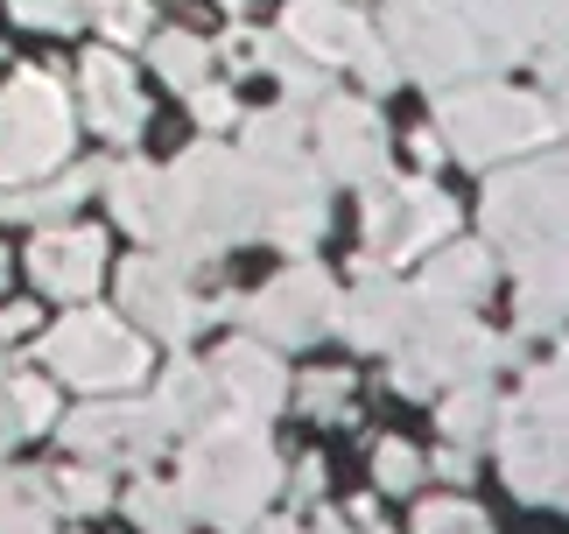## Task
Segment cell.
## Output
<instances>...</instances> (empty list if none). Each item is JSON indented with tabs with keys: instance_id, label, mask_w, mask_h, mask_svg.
Wrapping results in <instances>:
<instances>
[{
	"instance_id": "6da1fadb",
	"label": "cell",
	"mask_w": 569,
	"mask_h": 534,
	"mask_svg": "<svg viewBox=\"0 0 569 534\" xmlns=\"http://www.w3.org/2000/svg\"><path fill=\"white\" fill-rule=\"evenodd\" d=\"M443 134L465 162H499V155L541 148L556 134V113L528 92H507V85H478V92H457L443 106Z\"/></svg>"
},
{
	"instance_id": "5bb4252c",
	"label": "cell",
	"mask_w": 569,
	"mask_h": 534,
	"mask_svg": "<svg viewBox=\"0 0 569 534\" xmlns=\"http://www.w3.org/2000/svg\"><path fill=\"white\" fill-rule=\"evenodd\" d=\"M162 63H169L177 85H190L197 71H204V50H197V42H162Z\"/></svg>"
},
{
	"instance_id": "3957f363",
	"label": "cell",
	"mask_w": 569,
	"mask_h": 534,
	"mask_svg": "<svg viewBox=\"0 0 569 534\" xmlns=\"http://www.w3.org/2000/svg\"><path fill=\"white\" fill-rule=\"evenodd\" d=\"M513 267H520V324L556 330L569 317V226L541 233V239H520Z\"/></svg>"
},
{
	"instance_id": "277c9868",
	"label": "cell",
	"mask_w": 569,
	"mask_h": 534,
	"mask_svg": "<svg viewBox=\"0 0 569 534\" xmlns=\"http://www.w3.org/2000/svg\"><path fill=\"white\" fill-rule=\"evenodd\" d=\"M507 485L520 500H562L569 493V436L535 415H513L507 429Z\"/></svg>"
},
{
	"instance_id": "4fadbf2b",
	"label": "cell",
	"mask_w": 569,
	"mask_h": 534,
	"mask_svg": "<svg viewBox=\"0 0 569 534\" xmlns=\"http://www.w3.org/2000/svg\"><path fill=\"white\" fill-rule=\"evenodd\" d=\"M415 478H422V457H415L408 443H380V485L387 493H408Z\"/></svg>"
},
{
	"instance_id": "8fae6325",
	"label": "cell",
	"mask_w": 569,
	"mask_h": 534,
	"mask_svg": "<svg viewBox=\"0 0 569 534\" xmlns=\"http://www.w3.org/2000/svg\"><path fill=\"white\" fill-rule=\"evenodd\" d=\"M226 359H232V366H226V373H232V387H239V394H253V408H268V400L281 394V373L260 359V352H226Z\"/></svg>"
},
{
	"instance_id": "52a82bcc",
	"label": "cell",
	"mask_w": 569,
	"mask_h": 534,
	"mask_svg": "<svg viewBox=\"0 0 569 534\" xmlns=\"http://www.w3.org/2000/svg\"><path fill=\"white\" fill-rule=\"evenodd\" d=\"M289 29L310 42V50H323V57L359 50V21L345 14V8H331V0H296V8H289Z\"/></svg>"
},
{
	"instance_id": "9c48e42d",
	"label": "cell",
	"mask_w": 569,
	"mask_h": 534,
	"mask_svg": "<svg viewBox=\"0 0 569 534\" xmlns=\"http://www.w3.org/2000/svg\"><path fill=\"white\" fill-rule=\"evenodd\" d=\"M520 415H535V422H549V429L569 436V352L549 359L541 373H528V387H520Z\"/></svg>"
},
{
	"instance_id": "8992f818",
	"label": "cell",
	"mask_w": 569,
	"mask_h": 534,
	"mask_svg": "<svg viewBox=\"0 0 569 534\" xmlns=\"http://www.w3.org/2000/svg\"><path fill=\"white\" fill-rule=\"evenodd\" d=\"M331 162L345 176H373L380 169V120L373 113H359V106H331Z\"/></svg>"
},
{
	"instance_id": "9a60e30c",
	"label": "cell",
	"mask_w": 569,
	"mask_h": 534,
	"mask_svg": "<svg viewBox=\"0 0 569 534\" xmlns=\"http://www.w3.org/2000/svg\"><path fill=\"white\" fill-rule=\"evenodd\" d=\"M562 500H569V493H562Z\"/></svg>"
},
{
	"instance_id": "7c38bea8",
	"label": "cell",
	"mask_w": 569,
	"mask_h": 534,
	"mask_svg": "<svg viewBox=\"0 0 569 534\" xmlns=\"http://www.w3.org/2000/svg\"><path fill=\"white\" fill-rule=\"evenodd\" d=\"M422 534H492V521L478 514V506L436 500V506H422Z\"/></svg>"
},
{
	"instance_id": "5b68a950",
	"label": "cell",
	"mask_w": 569,
	"mask_h": 534,
	"mask_svg": "<svg viewBox=\"0 0 569 534\" xmlns=\"http://www.w3.org/2000/svg\"><path fill=\"white\" fill-rule=\"evenodd\" d=\"M260 324L281 330V338H317L331 324V281L323 275H289L260 296Z\"/></svg>"
},
{
	"instance_id": "30bf717a",
	"label": "cell",
	"mask_w": 569,
	"mask_h": 534,
	"mask_svg": "<svg viewBox=\"0 0 569 534\" xmlns=\"http://www.w3.org/2000/svg\"><path fill=\"white\" fill-rule=\"evenodd\" d=\"M492 415H499V400H492L486 387H465V394L443 400V429H450L457 443H486V436H492Z\"/></svg>"
},
{
	"instance_id": "ba28073f",
	"label": "cell",
	"mask_w": 569,
	"mask_h": 534,
	"mask_svg": "<svg viewBox=\"0 0 569 534\" xmlns=\"http://www.w3.org/2000/svg\"><path fill=\"white\" fill-rule=\"evenodd\" d=\"M486 288H492V260L478 254V247H457V254L429 275V303H443V309H450V303H478Z\"/></svg>"
},
{
	"instance_id": "7a4b0ae2",
	"label": "cell",
	"mask_w": 569,
	"mask_h": 534,
	"mask_svg": "<svg viewBox=\"0 0 569 534\" xmlns=\"http://www.w3.org/2000/svg\"><path fill=\"white\" fill-rule=\"evenodd\" d=\"M486 226L499 239H541V233H562L569 226V155H549L535 169H513L499 176L492 197H486Z\"/></svg>"
}]
</instances>
